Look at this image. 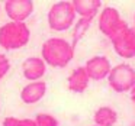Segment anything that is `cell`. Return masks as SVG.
Returning a JSON list of instances; mask_svg holds the SVG:
<instances>
[{"instance_id":"1","label":"cell","mask_w":135,"mask_h":126,"mask_svg":"<svg viewBox=\"0 0 135 126\" xmlns=\"http://www.w3.org/2000/svg\"><path fill=\"white\" fill-rule=\"evenodd\" d=\"M74 49L71 42L64 38L52 36L47 39L41 47V58L47 65L54 68H64L74 58Z\"/></svg>"},{"instance_id":"2","label":"cell","mask_w":135,"mask_h":126,"mask_svg":"<svg viewBox=\"0 0 135 126\" xmlns=\"http://www.w3.org/2000/svg\"><path fill=\"white\" fill-rule=\"evenodd\" d=\"M31 29L25 22H7L0 26V47L6 51H16L28 45Z\"/></svg>"},{"instance_id":"3","label":"cell","mask_w":135,"mask_h":126,"mask_svg":"<svg viewBox=\"0 0 135 126\" xmlns=\"http://www.w3.org/2000/svg\"><path fill=\"white\" fill-rule=\"evenodd\" d=\"M76 10L71 2H57L50 7L47 22L50 29L55 32H64L76 23Z\"/></svg>"},{"instance_id":"4","label":"cell","mask_w":135,"mask_h":126,"mask_svg":"<svg viewBox=\"0 0 135 126\" xmlns=\"http://www.w3.org/2000/svg\"><path fill=\"white\" fill-rule=\"evenodd\" d=\"M108 83L109 87L116 93L131 91V88L135 85V68L126 62L115 65L108 75Z\"/></svg>"},{"instance_id":"5","label":"cell","mask_w":135,"mask_h":126,"mask_svg":"<svg viewBox=\"0 0 135 126\" xmlns=\"http://www.w3.org/2000/svg\"><path fill=\"white\" fill-rule=\"evenodd\" d=\"M97 25H99V31L109 39L115 38L118 33L128 28V23L122 19L120 13L112 6H106L99 12Z\"/></svg>"},{"instance_id":"6","label":"cell","mask_w":135,"mask_h":126,"mask_svg":"<svg viewBox=\"0 0 135 126\" xmlns=\"http://www.w3.org/2000/svg\"><path fill=\"white\" fill-rule=\"evenodd\" d=\"M113 49L120 58H135V28H126L110 39Z\"/></svg>"},{"instance_id":"7","label":"cell","mask_w":135,"mask_h":126,"mask_svg":"<svg viewBox=\"0 0 135 126\" xmlns=\"http://www.w3.org/2000/svg\"><path fill=\"white\" fill-rule=\"evenodd\" d=\"M35 4L32 0H7L4 12L12 22H25L33 13Z\"/></svg>"},{"instance_id":"8","label":"cell","mask_w":135,"mask_h":126,"mask_svg":"<svg viewBox=\"0 0 135 126\" xmlns=\"http://www.w3.org/2000/svg\"><path fill=\"white\" fill-rule=\"evenodd\" d=\"M83 67L86 68L90 80H94V81H100V80L108 78L109 73L112 70L110 61H109L108 57L105 55H94L91 58L87 59Z\"/></svg>"},{"instance_id":"9","label":"cell","mask_w":135,"mask_h":126,"mask_svg":"<svg viewBox=\"0 0 135 126\" xmlns=\"http://www.w3.org/2000/svg\"><path fill=\"white\" fill-rule=\"evenodd\" d=\"M22 74L31 83L41 81L42 77L47 74V64L41 57H28L22 62Z\"/></svg>"},{"instance_id":"10","label":"cell","mask_w":135,"mask_h":126,"mask_svg":"<svg viewBox=\"0 0 135 126\" xmlns=\"http://www.w3.org/2000/svg\"><path fill=\"white\" fill-rule=\"evenodd\" d=\"M48 85L44 80L41 81H32L28 83L21 90V100L25 104H33V103H38L42 97L47 94Z\"/></svg>"},{"instance_id":"11","label":"cell","mask_w":135,"mask_h":126,"mask_svg":"<svg viewBox=\"0 0 135 126\" xmlns=\"http://www.w3.org/2000/svg\"><path fill=\"white\" fill-rule=\"evenodd\" d=\"M89 83H90V77H89L87 71L84 67H77L71 71V74L67 78V87L70 91L77 94H81L87 90Z\"/></svg>"},{"instance_id":"12","label":"cell","mask_w":135,"mask_h":126,"mask_svg":"<svg viewBox=\"0 0 135 126\" xmlns=\"http://www.w3.org/2000/svg\"><path fill=\"white\" fill-rule=\"evenodd\" d=\"M71 3L76 10V15H79L83 19H90V21H93L102 9L100 0H74Z\"/></svg>"},{"instance_id":"13","label":"cell","mask_w":135,"mask_h":126,"mask_svg":"<svg viewBox=\"0 0 135 126\" xmlns=\"http://www.w3.org/2000/svg\"><path fill=\"white\" fill-rule=\"evenodd\" d=\"M93 120L96 126H113L118 122V113L110 106H102L94 112Z\"/></svg>"},{"instance_id":"14","label":"cell","mask_w":135,"mask_h":126,"mask_svg":"<svg viewBox=\"0 0 135 126\" xmlns=\"http://www.w3.org/2000/svg\"><path fill=\"white\" fill-rule=\"evenodd\" d=\"M91 22L93 21H90V19L80 18L79 21L74 23V26H73V38H71V45H73V48H76L77 44L81 41V38L86 35V32L89 31Z\"/></svg>"},{"instance_id":"15","label":"cell","mask_w":135,"mask_h":126,"mask_svg":"<svg viewBox=\"0 0 135 126\" xmlns=\"http://www.w3.org/2000/svg\"><path fill=\"white\" fill-rule=\"evenodd\" d=\"M33 120H35L36 126H60L58 119L50 113H38Z\"/></svg>"},{"instance_id":"16","label":"cell","mask_w":135,"mask_h":126,"mask_svg":"<svg viewBox=\"0 0 135 126\" xmlns=\"http://www.w3.org/2000/svg\"><path fill=\"white\" fill-rule=\"evenodd\" d=\"M2 126H36L35 120L33 119H21V117H15V116H9V117H4Z\"/></svg>"},{"instance_id":"17","label":"cell","mask_w":135,"mask_h":126,"mask_svg":"<svg viewBox=\"0 0 135 126\" xmlns=\"http://www.w3.org/2000/svg\"><path fill=\"white\" fill-rule=\"evenodd\" d=\"M10 71V61L4 54L0 52V81L6 77V74Z\"/></svg>"},{"instance_id":"18","label":"cell","mask_w":135,"mask_h":126,"mask_svg":"<svg viewBox=\"0 0 135 126\" xmlns=\"http://www.w3.org/2000/svg\"><path fill=\"white\" fill-rule=\"evenodd\" d=\"M129 93H131V100L135 103V85L131 88V91H129Z\"/></svg>"},{"instance_id":"19","label":"cell","mask_w":135,"mask_h":126,"mask_svg":"<svg viewBox=\"0 0 135 126\" xmlns=\"http://www.w3.org/2000/svg\"><path fill=\"white\" fill-rule=\"evenodd\" d=\"M134 23H135V15H134Z\"/></svg>"},{"instance_id":"20","label":"cell","mask_w":135,"mask_h":126,"mask_svg":"<svg viewBox=\"0 0 135 126\" xmlns=\"http://www.w3.org/2000/svg\"><path fill=\"white\" fill-rule=\"evenodd\" d=\"M0 10H2V6H0Z\"/></svg>"},{"instance_id":"21","label":"cell","mask_w":135,"mask_h":126,"mask_svg":"<svg viewBox=\"0 0 135 126\" xmlns=\"http://www.w3.org/2000/svg\"><path fill=\"white\" fill-rule=\"evenodd\" d=\"M93 126H96V125H93Z\"/></svg>"}]
</instances>
